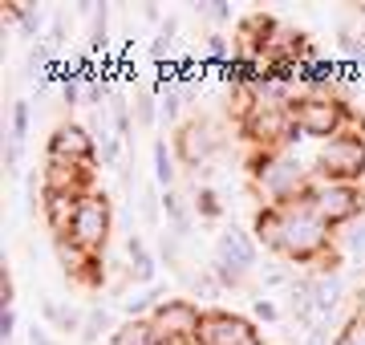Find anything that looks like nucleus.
Returning a JSON list of instances; mask_svg holds the SVG:
<instances>
[{
    "instance_id": "obj_1",
    "label": "nucleus",
    "mask_w": 365,
    "mask_h": 345,
    "mask_svg": "<svg viewBox=\"0 0 365 345\" xmlns=\"http://www.w3.org/2000/svg\"><path fill=\"white\" fill-rule=\"evenodd\" d=\"M252 236L288 264L313 268V272H337V248H333V227L309 207V203H288V207H268L256 212Z\"/></svg>"
},
{
    "instance_id": "obj_2",
    "label": "nucleus",
    "mask_w": 365,
    "mask_h": 345,
    "mask_svg": "<svg viewBox=\"0 0 365 345\" xmlns=\"http://www.w3.org/2000/svg\"><path fill=\"white\" fill-rule=\"evenodd\" d=\"M248 171H252V187L260 191V200H268V207H288V203L309 200L313 167H304L292 150H272V155L252 150Z\"/></svg>"
},
{
    "instance_id": "obj_3",
    "label": "nucleus",
    "mask_w": 365,
    "mask_h": 345,
    "mask_svg": "<svg viewBox=\"0 0 365 345\" xmlns=\"http://www.w3.org/2000/svg\"><path fill=\"white\" fill-rule=\"evenodd\" d=\"M288 114H292V126H297L300 138H321V143H329V138H337V134L357 126V114L349 110V102L329 90L297 93L288 102Z\"/></svg>"
},
{
    "instance_id": "obj_4",
    "label": "nucleus",
    "mask_w": 365,
    "mask_h": 345,
    "mask_svg": "<svg viewBox=\"0 0 365 345\" xmlns=\"http://www.w3.org/2000/svg\"><path fill=\"white\" fill-rule=\"evenodd\" d=\"M313 179L317 183L361 187V179H365V126H353V130L321 143V150H317V159H313Z\"/></svg>"
},
{
    "instance_id": "obj_5",
    "label": "nucleus",
    "mask_w": 365,
    "mask_h": 345,
    "mask_svg": "<svg viewBox=\"0 0 365 345\" xmlns=\"http://www.w3.org/2000/svg\"><path fill=\"white\" fill-rule=\"evenodd\" d=\"M110 232H114V203H110V195H106V191L81 195L73 227H69V240L78 244L81 252L102 256L106 244H110Z\"/></svg>"
},
{
    "instance_id": "obj_6",
    "label": "nucleus",
    "mask_w": 365,
    "mask_h": 345,
    "mask_svg": "<svg viewBox=\"0 0 365 345\" xmlns=\"http://www.w3.org/2000/svg\"><path fill=\"white\" fill-rule=\"evenodd\" d=\"M309 207L325 220L333 232L349 227L357 220H365V187H349V183H317L309 187Z\"/></svg>"
},
{
    "instance_id": "obj_7",
    "label": "nucleus",
    "mask_w": 365,
    "mask_h": 345,
    "mask_svg": "<svg viewBox=\"0 0 365 345\" xmlns=\"http://www.w3.org/2000/svg\"><path fill=\"white\" fill-rule=\"evenodd\" d=\"M146 321H150L158 345H199L203 305H195L191 297H175V301H163Z\"/></svg>"
},
{
    "instance_id": "obj_8",
    "label": "nucleus",
    "mask_w": 365,
    "mask_h": 345,
    "mask_svg": "<svg viewBox=\"0 0 365 345\" xmlns=\"http://www.w3.org/2000/svg\"><path fill=\"white\" fill-rule=\"evenodd\" d=\"M220 126L211 118H187L175 126V138H170V150H175V159L182 167H191V171H203L211 163V155L220 150Z\"/></svg>"
},
{
    "instance_id": "obj_9",
    "label": "nucleus",
    "mask_w": 365,
    "mask_h": 345,
    "mask_svg": "<svg viewBox=\"0 0 365 345\" xmlns=\"http://www.w3.org/2000/svg\"><path fill=\"white\" fill-rule=\"evenodd\" d=\"M45 155L49 159H61V163H78V167H93L98 163V138H93L90 126L81 122H57L45 143Z\"/></svg>"
},
{
    "instance_id": "obj_10",
    "label": "nucleus",
    "mask_w": 365,
    "mask_h": 345,
    "mask_svg": "<svg viewBox=\"0 0 365 345\" xmlns=\"http://www.w3.org/2000/svg\"><path fill=\"white\" fill-rule=\"evenodd\" d=\"M256 333L244 313H232V309H203V325H199V345H244Z\"/></svg>"
},
{
    "instance_id": "obj_11",
    "label": "nucleus",
    "mask_w": 365,
    "mask_h": 345,
    "mask_svg": "<svg viewBox=\"0 0 365 345\" xmlns=\"http://www.w3.org/2000/svg\"><path fill=\"white\" fill-rule=\"evenodd\" d=\"M41 187L45 191H66V195H90V191H98L93 187V167H78V163H61V159H45Z\"/></svg>"
},
{
    "instance_id": "obj_12",
    "label": "nucleus",
    "mask_w": 365,
    "mask_h": 345,
    "mask_svg": "<svg viewBox=\"0 0 365 345\" xmlns=\"http://www.w3.org/2000/svg\"><path fill=\"white\" fill-rule=\"evenodd\" d=\"M78 203H81V195H66V191H45V187H41V220H45V227L53 232V240L69 236V227H73V215H78Z\"/></svg>"
},
{
    "instance_id": "obj_13",
    "label": "nucleus",
    "mask_w": 365,
    "mask_h": 345,
    "mask_svg": "<svg viewBox=\"0 0 365 345\" xmlns=\"http://www.w3.org/2000/svg\"><path fill=\"white\" fill-rule=\"evenodd\" d=\"M260 240L252 236V232H244V227H223L220 236H215V248L211 252H220V256H227L232 264H240L244 272H252L256 268V260H260V248H256Z\"/></svg>"
},
{
    "instance_id": "obj_14",
    "label": "nucleus",
    "mask_w": 365,
    "mask_h": 345,
    "mask_svg": "<svg viewBox=\"0 0 365 345\" xmlns=\"http://www.w3.org/2000/svg\"><path fill=\"white\" fill-rule=\"evenodd\" d=\"M341 297H345V280L337 272H313V305L321 321H333V313L341 309Z\"/></svg>"
},
{
    "instance_id": "obj_15",
    "label": "nucleus",
    "mask_w": 365,
    "mask_h": 345,
    "mask_svg": "<svg viewBox=\"0 0 365 345\" xmlns=\"http://www.w3.org/2000/svg\"><path fill=\"white\" fill-rule=\"evenodd\" d=\"M163 215H167V232L170 236L187 240L191 232H195V215H191V207L182 203L179 191H163Z\"/></svg>"
},
{
    "instance_id": "obj_16",
    "label": "nucleus",
    "mask_w": 365,
    "mask_h": 345,
    "mask_svg": "<svg viewBox=\"0 0 365 345\" xmlns=\"http://www.w3.org/2000/svg\"><path fill=\"white\" fill-rule=\"evenodd\" d=\"M150 159H155V183L163 187V191H179V171H175V150H170L167 146V138H155V143H150Z\"/></svg>"
},
{
    "instance_id": "obj_17",
    "label": "nucleus",
    "mask_w": 365,
    "mask_h": 345,
    "mask_svg": "<svg viewBox=\"0 0 365 345\" xmlns=\"http://www.w3.org/2000/svg\"><path fill=\"white\" fill-rule=\"evenodd\" d=\"M41 313H45V321H49L57 333H78V337H81L86 313H78V309L61 305V301H53V297H45V301H41Z\"/></svg>"
},
{
    "instance_id": "obj_18",
    "label": "nucleus",
    "mask_w": 365,
    "mask_h": 345,
    "mask_svg": "<svg viewBox=\"0 0 365 345\" xmlns=\"http://www.w3.org/2000/svg\"><path fill=\"white\" fill-rule=\"evenodd\" d=\"M207 272L220 280V289H223V292H235V289H244V284H248V272H244L240 264H232V260H227V256H220V252H211Z\"/></svg>"
},
{
    "instance_id": "obj_19",
    "label": "nucleus",
    "mask_w": 365,
    "mask_h": 345,
    "mask_svg": "<svg viewBox=\"0 0 365 345\" xmlns=\"http://www.w3.org/2000/svg\"><path fill=\"white\" fill-rule=\"evenodd\" d=\"M4 16H9V21H16L25 37H37V33H41V13H37V4H25V0H9V4H4Z\"/></svg>"
},
{
    "instance_id": "obj_20",
    "label": "nucleus",
    "mask_w": 365,
    "mask_h": 345,
    "mask_svg": "<svg viewBox=\"0 0 365 345\" xmlns=\"http://www.w3.org/2000/svg\"><path fill=\"white\" fill-rule=\"evenodd\" d=\"M158 256L167 260V268H170L179 280H191V272H187V264H182V240H179V236L163 232V236H158Z\"/></svg>"
},
{
    "instance_id": "obj_21",
    "label": "nucleus",
    "mask_w": 365,
    "mask_h": 345,
    "mask_svg": "<svg viewBox=\"0 0 365 345\" xmlns=\"http://www.w3.org/2000/svg\"><path fill=\"white\" fill-rule=\"evenodd\" d=\"M102 333H110V309L106 305H93L86 309V325H81V345H98Z\"/></svg>"
},
{
    "instance_id": "obj_22",
    "label": "nucleus",
    "mask_w": 365,
    "mask_h": 345,
    "mask_svg": "<svg viewBox=\"0 0 365 345\" xmlns=\"http://www.w3.org/2000/svg\"><path fill=\"white\" fill-rule=\"evenodd\" d=\"M138 215H143L146 227H158V220H163V187L158 183L138 191Z\"/></svg>"
},
{
    "instance_id": "obj_23",
    "label": "nucleus",
    "mask_w": 365,
    "mask_h": 345,
    "mask_svg": "<svg viewBox=\"0 0 365 345\" xmlns=\"http://www.w3.org/2000/svg\"><path fill=\"white\" fill-rule=\"evenodd\" d=\"M163 118V102H158V93H134V122L143 126V130H155V122Z\"/></svg>"
},
{
    "instance_id": "obj_24",
    "label": "nucleus",
    "mask_w": 365,
    "mask_h": 345,
    "mask_svg": "<svg viewBox=\"0 0 365 345\" xmlns=\"http://www.w3.org/2000/svg\"><path fill=\"white\" fill-rule=\"evenodd\" d=\"M195 212H199V220H220L223 215V203L211 183H195Z\"/></svg>"
},
{
    "instance_id": "obj_25",
    "label": "nucleus",
    "mask_w": 365,
    "mask_h": 345,
    "mask_svg": "<svg viewBox=\"0 0 365 345\" xmlns=\"http://www.w3.org/2000/svg\"><path fill=\"white\" fill-rule=\"evenodd\" d=\"M187 289H191V297H195V305H199V301H220V297H223L220 280L211 277L207 268H203L199 277H191V280H187Z\"/></svg>"
},
{
    "instance_id": "obj_26",
    "label": "nucleus",
    "mask_w": 365,
    "mask_h": 345,
    "mask_svg": "<svg viewBox=\"0 0 365 345\" xmlns=\"http://www.w3.org/2000/svg\"><path fill=\"white\" fill-rule=\"evenodd\" d=\"M130 277H134V284H143V289L158 284V256L146 252V256H138V260H130Z\"/></svg>"
},
{
    "instance_id": "obj_27",
    "label": "nucleus",
    "mask_w": 365,
    "mask_h": 345,
    "mask_svg": "<svg viewBox=\"0 0 365 345\" xmlns=\"http://www.w3.org/2000/svg\"><path fill=\"white\" fill-rule=\"evenodd\" d=\"M333 345H365V309H357V313L341 325Z\"/></svg>"
},
{
    "instance_id": "obj_28",
    "label": "nucleus",
    "mask_w": 365,
    "mask_h": 345,
    "mask_svg": "<svg viewBox=\"0 0 365 345\" xmlns=\"http://www.w3.org/2000/svg\"><path fill=\"white\" fill-rule=\"evenodd\" d=\"M25 69L37 78L41 69H53V41H37L33 49H29V57H25Z\"/></svg>"
},
{
    "instance_id": "obj_29",
    "label": "nucleus",
    "mask_w": 365,
    "mask_h": 345,
    "mask_svg": "<svg viewBox=\"0 0 365 345\" xmlns=\"http://www.w3.org/2000/svg\"><path fill=\"white\" fill-rule=\"evenodd\" d=\"M29 138V102H13V126H9V143L25 146Z\"/></svg>"
},
{
    "instance_id": "obj_30",
    "label": "nucleus",
    "mask_w": 365,
    "mask_h": 345,
    "mask_svg": "<svg viewBox=\"0 0 365 345\" xmlns=\"http://www.w3.org/2000/svg\"><path fill=\"white\" fill-rule=\"evenodd\" d=\"M199 16H207L211 25H227L232 21V4L227 0H211V4H195Z\"/></svg>"
},
{
    "instance_id": "obj_31",
    "label": "nucleus",
    "mask_w": 365,
    "mask_h": 345,
    "mask_svg": "<svg viewBox=\"0 0 365 345\" xmlns=\"http://www.w3.org/2000/svg\"><path fill=\"white\" fill-rule=\"evenodd\" d=\"M341 248H345L349 256H361V252H365V220L349 224V236L341 240Z\"/></svg>"
},
{
    "instance_id": "obj_32",
    "label": "nucleus",
    "mask_w": 365,
    "mask_h": 345,
    "mask_svg": "<svg viewBox=\"0 0 365 345\" xmlns=\"http://www.w3.org/2000/svg\"><path fill=\"white\" fill-rule=\"evenodd\" d=\"M78 98H81V73H66V78H61V102L73 110Z\"/></svg>"
},
{
    "instance_id": "obj_33",
    "label": "nucleus",
    "mask_w": 365,
    "mask_h": 345,
    "mask_svg": "<svg viewBox=\"0 0 365 345\" xmlns=\"http://www.w3.org/2000/svg\"><path fill=\"white\" fill-rule=\"evenodd\" d=\"M106 25H110V9H106V4H98V9H93V29H90V37H93V45H98V49L106 45Z\"/></svg>"
},
{
    "instance_id": "obj_34",
    "label": "nucleus",
    "mask_w": 365,
    "mask_h": 345,
    "mask_svg": "<svg viewBox=\"0 0 365 345\" xmlns=\"http://www.w3.org/2000/svg\"><path fill=\"white\" fill-rule=\"evenodd\" d=\"M252 317L256 321H280V309H276L268 297H256V301H252Z\"/></svg>"
},
{
    "instance_id": "obj_35",
    "label": "nucleus",
    "mask_w": 365,
    "mask_h": 345,
    "mask_svg": "<svg viewBox=\"0 0 365 345\" xmlns=\"http://www.w3.org/2000/svg\"><path fill=\"white\" fill-rule=\"evenodd\" d=\"M337 337H329V321H317L313 329L304 333V345H333Z\"/></svg>"
},
{
    "instance_id": "obj_36",
    "label": "nucleus",
    "mask_w": 365,
    "mask_h": 345,
    "mask_svg": "<svg viewBox=\"0 0 365 345\" xmlns=\"http://www.w3.org/2000/svg\"><path fill=\"white\" fill-rule=\"evenodd\" d=\"M0 301H4V309H16V284H13L9 272H4V280H0Z\"/></svg>"
},
{
    "instance_id": "obj_37",
    "label": "nucleus",
    "mask_w": 365,
    "mask_h": 345,
    "mask_svg": "<svg viewBox=\"0 0 365 345\" xmlns=\"http://www.w3.org/2000/svg\"><path fill=\"white\" fill-rule=\"evenodd\" d=\"M0 333H4V345L16 337V309H4V317H0Z\"/></svg>"
},
{
    "instance_id": "obj_38",
    "label": "nucleus",
    "mask_w": 365,
    "mask_h": 345,
    "mask_svg": "<svg viewBox=\"0 0 365 345\" xmlns=\"http://www.w3.org/2000/svg\"><path fill=\"white\" fill-rule=\"evenodd\" d=\"M29 345H57L49 337V329H41V325H33V329H29Z\"/></svg>"
},
{
    "instance_id": "obj_39",
    "label": "nucleus",
    "mask_w": 365,
    "mask_h": 345,
    "mask_svg": "<svg viewBox=\"0 0 365 345\" xmlns=\"http://www.w3.org/2000/svg\"><path fill=\"white\" fill-rule=\"evenodd\" d=\"M175 33H179V21H175V16H167V21L158 25V41H167V45H170V37H175Z\"/></svg>"
},
{
    "instance_id": "obj_40",
    "label": "nucleus",
    "mask_w": 365,
    "mask_h": 345,
    "mask_svg": "<svg viewBox=\"0 0 365 345\" xmlns=\"http://www.w3.org/2000/svg\"><path fill=\"white\" fill-rule=\"evenodd\" d=\"M143 21H146V25H163V21H158V9H155V4H143Z\"/></svg>"
},
{
    "instance_id": "obj_41",
    "label": "nucleus",
    "mask_w": 365,
    "mask_h": 345,
    "mask_svg": "<svg viewBox=\"0 0 365 345\" xmlns=\"http://www.w3.org/2000/svg\"><path fill=\"white\" fill-rule=\"evenodd\" d=\"M244 345H264V337H260V333H252V337H248Z\"/></svg>"
}]
</instances>
